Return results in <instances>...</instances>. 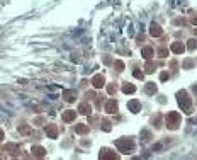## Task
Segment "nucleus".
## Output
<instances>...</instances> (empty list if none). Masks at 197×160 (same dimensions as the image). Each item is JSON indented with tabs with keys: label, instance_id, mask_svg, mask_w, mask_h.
Returning a JSON list of instances; mask_svg holds the SVG:
<instances>
[{
	"label": "nucleus",
	"instance_id": "1",
	"mask_svg": "<svg viewBox=\"0 0 197 160\" xmlns=\"http://www.w3.org/2000/svg\"><path fill=\"white\" fill-rule=\"evenodd\" d=\"M151 34H153V36H155V34H156V36H160V34H161L160 27H158V26H153V27H151Z\"/></svg>",
	"mask_w": 197,
	"mask_h": 160
},
{
	"label": "nucleus",
	"instance_id": "2",
	"mask_svg": "<svg viewBox=\"0 0 197 160\" xmlns=\"http://www.w3.org/2000/svg\"><path fill=\"white\" fill-rule=\"evenodd\" d=\"M93 82H95V84H93V85H95V87H100V85H102V82H104V80H102V78H100V77H95V80H93Z\"/></svg>",
	"mask_w": 197,
	"mask_h": 160
},
{
	"label": "nucleus",
	"instance_id": "3",
	"mask_svg": "<svg viewBox=\"0 0 197 160\" xmlns=\"http://www.w3.org/2000/svg\"><path fill=\"white\" fill-rule=\"evenodd\" d=\"M80 109H82V112H83V114H89V112H90V107L89 106H82Z\"/></svg>",
	"mask_w": 197,
	"mask_h": 160
}]
</instances>
